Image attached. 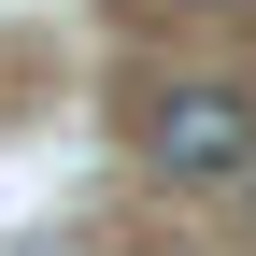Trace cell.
I'll use <instances>...</instances> for the list:
<instances>
[{"label": "cell", "mask_w": 256, "mask_h": 256, "mask_svg": "<svg viewBox=\"0 0 256 256\" xmlns=\"http://www.w3.org/2000/svg\"><path fill=\"white\" fill-rule=\"evenodd\" d=\"M142 156L171 185H242L256 171V100L242 86H171V100L142 114Z\"/></svg>", "instance_id": "6da1fadb"}, {"label": "cell", "mask_w": 256, "mask_h": 256, "mask_svg": "<svg viewBox=\"0 0 256 256\" xmlns=\"http://www.w3.org/2000/svg\"><path fill=\"white\" fill-rule=\"evenodd\" d=\"M242 214H256V171H242Z\"/></svg>", "instance_id": "7a4b0ae2"}]
</instances>
